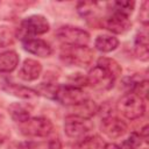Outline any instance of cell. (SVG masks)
I'll list each match as a JSON object with an SVG mask.
<instances>
[{
  "instance_id": "6da1fadb",
  "label": "cell",
  "mask_w": 149,
  "mask_h": 149,
  "mask_svg": "<svg viewBox=\"0 0 149 149\" xmlns=\"http://www.w3.org/2000/svg\"><path fill=\"white\" fill-rule=\"evenodd\" d=\"M116 109L125 118L129 120H135L144 114L146 104L142 98L129 92L119 99V101L116 102Z\"/></svg>"
},
{
  "instance_id": "7a4b0ae2",
  "label": "cell",
  "mask_w": 149,
  "mask_h": 149,
  "mask_svg": "<svg viewBox=\"0 0 149 149\" xmlns=\"http://www.w3.org/2000/svg\"><path fill=\"white\" fill-rule=\"evenodd\" d=\"M50 28L48 20L43 15H30L21 21L20 28L17 30V36L22 40L28 37H35L36 35L45 34Z\"/></svg>"
},
{
  "instance_id": "3957f363",
  "label": "cell",
  "mask_w": 149,
  "mask_h": 149,
  "mask_svg": "<svg viewBox=\"0 0 149 149\" xmlns=\"http://www.w3.org/2000/svg\"><path fill=\"white\" fill-rule=\"evenodd\" d=\"M52 99L62 105L72 107L88 100L90 98L87 93H85L80 87L68 84V85H57Z\"/></svg>"
},
{
  "instance_id": "277c9868",
  "label": "cell",
  "mask_w": 149,
  "mask_h": 149,
  "mask_svg": "<svg viewBox=\"0 0 149 149\" xmlns=\"http://www.w3.org/2000/svg\"><path fill=\"white\" fill-rule=\"evenodd\" d=\"M57 38L69 47H86L90 42V35L86 30L73 27V26H63L56 30Z\"/></svg>"
},
{
  "instance_id": "5b68a950",
  "label": "cell",
  "mask_w": 149,
  "mask_h": 149,
  "mask_svg": "<svg viewBox=\"0 0 149 149\" xmlns=\"http://www.w3.org/2000/svg\"><path fill=\"white\" fill-rule=\"evenodd\" d=\"M94 52L87 47H69L64 45L61 51V59L76 66H87L93 59Z\"/></svg>"
},
{
  "instance_id": "8992f818",
  "label": "cell",
  "mask_w": 149,
  "mask_h": 149,
  "mask_svg": "<svg viewBox=\"0 0 149 149\" xmlns=\"http://www.w3.org/2000/svg\"><path fill=\"white\" fill-rule=\"evenodd\" d=\"M20 130L29 137H47L54 132V125L47 118H29L20 123Z\"/></svg>"
},
{
  "instance_id": "52a82bcc",
  "label": "cell",
  "mask_w": 149,
  "mask_h": 149,
  "mask_svg": "<svg viewBox=\"0 0 149 149\" xmlns=\"http://www.w3.org/2000/svg\"><path fill=\"white\" fill-rule=\"evenodd\" d=\"M86 79H87V84H90L94 88L108 90L114 85L116 78L105 68L97 64L95 66H93V69L90 70Z\"/></svg>"
},
{
  "instance_id": "ba28073f",
  "label": "cell",
  "mask_w": 149,
  "mask_h": 149,
  "mask_svg": "<svg viewBox=\"0 0 149 149\" xmlns=\"http://www.w3.org/2000/svg\"><path fill=\"white\" fill-rule=\"evenodd\" d=\"M92 126L86 119H80L73 115H69L65 119L64 132L71 139H83L86 137L87 133L91 130Z\"/></svg>"
},
{
  "instance_id": "9c48e42d",
  "label": "cell",
  "mask_w": 149,
  "mask_h": 149,
  "mask_svg": "<svg viewBox=\"0 0 149 149\" xmlns=\"http://www.w3.org/2000/svg\"><path fill=\"white\" fill-rule=\"evenodd\" d=\"M101 130L109 139H119L127 133L128 127L126 122L122 121L121 119L108 115L105 116L101 121Z\"/></svg>"
},
{
  "instance_id": "30bf717a",
  "label": "cell",
  "mask_w": 149,
  "mask_h": 149,
  "mask_svg": "<svg viewBox=\"0 0 149 149\" xmlns=\"http://www.w3.org/2000/svg\"><path fill=\"white\" fill-rule=\"evenodd\" d=\"M22 47L29 54H33L38 57H48L51 54V47L50 44L42 40V38H36V37H28L21 41Z\"/></svg>"
},
{
  "instance_id": "8fae6325",
  "label": "cell",
  "mask_w": 149,
  "mask_h": 149,
  "mask_svg": "<svg viewBox=\"0 0 149 149\" xmlns=\"http://www.w3.org/2000/svg\"><path fill=\"white\" fill-rule=\"evenodd\" d=\"M102 24L106 29H108L114 34H123L130 28L132 22L128 19V16L112 12V14L105 19Z\"/></svg>"
},
{
  "instance_id": "7c38bea8",
  "label": "cell",
  "mask_w": 149,
  "mask_h": 149,
  "mask_svg": "<svg viewBox=\"0 0 149 149\" xmlns=\"http://www.w3.org/2000/svg\"><path fill=\"white\" fill-rule=\"evenodd\" d=\"M41 72H42L41 63L35 59L27 58V59H24V62L21 65L19 76L21 79H23L26 81H33V80H36L41 76Z\"/></svg>"
},
{
  "instance_id": "4fadbf2b",
  "label": "cell",
  "mask_w": 149,
  "mask_h": 149,
  "mask_svg": "<svg viewBox=\"0 0 149 149\" xmlns=\"http://www.w3.org/2000/svg\"><path fill=\"white\" fill-rule=\"evenodd\" d=\"M2 88L8 94L14 95V97L20 98V99H23V100H33V99H36L38 97L37 91L29 88V87H26V86H22V85H19V84H15V83L5 81L2 84Z\"/></svg>"
},
{
  "instance_id": "5bb4252c",
  "label": "cell",
  "mask_w": 149,
  "mask_h": 149,
  "mask_svg": "<svg viewBox=\"0 0 149 149\" xmlns=\"http://www.w3.org/2000/svg\"><path fill=\"white\" fill-rule=\"evenodd\" d=\"M70 108H71V115L80 118V119H86V120L91 119L98 112V105L94 101H92L91 99H88L79 105L72 106Z\"/></svg>"
},
{
  "instance_id": "9a60e30c",
  "label": "cell",
  "mask_w": 149,
  "mask_h": 149,
  "mask_svg": "<svg viewBox=\"0 0 149 149\" xmlns=\"http://www.w3.org/2000/svg\"><path fill=\"white\" fill-rule=\"evenodd\" d=\"M20 57L14 50H7L0 52V72L9 73L16 69L19 65Z\"/></svg>"
},
{
  "instance_id": "2e32d148",
  "label": "cell",
  "mask_w": 149,
  "mask_h": 149,
  "mask_svg": "<svg viewBox=\"0 0 149 149\" xmlns=\"http://www.w3.org/2000/svg\"><path fill=\"white\" fill-rule=\"evenodd\" d=\"M8 113L10 115V118L15 122H19V123H22L30 118V109L28 108V106H26L21 102L10 104L8 107Z\"/></svg>"
},
{
  "instance_id": "e0dca14e",
  "label": "cell",
  "mask_w": 149,
  "mask_h": 149,
  "mask_svg": "<svg viewBox=\"0 0 149 149\" xmlns=\"http://www.w3.org/2000/svg\"><path fill=\"white\" fill-rule=\"evenodd\" d=\"M94 47L101 52H111L119 47V40L112 35H100L95 38Z\"/></svg>"
},
{
  "instance_id": "ac0fdd59",
  "label": "cell",
  "mask_w": 149,
  "mask_h": 149,
  "mask_svg": "<svg viewBox=\"0 0 149 149\" xmlns=\"http://www.w3.org/2000/svg\"><path fill=\"white\" fill-rule=\"evenodd\" d=\"M134 52L137 58L141 61H148L149 50H148V35L147 33H139L135 36L134 43Z\"/></svg>"
},
{
  "instance_id": "d6986e66",
  "label": "cell",
  "mask_w": 149,
  "mask_h": 149,
  "mask_svg": "<svg viewBox=\"0 0 149 149\" xmlns=\"http://www.w3.org/2000/svg\"><path fill=\"white\" fill-rule=\"evenodd\" d=\"M105 143L99 136H86L76 143L73 149H104Z\"/></svg>"
},
{
  "instance_id": "ffe728a7",
  "label": "cell",
  "mask_w": 149,
  "mask_h": 149,
  "mask_svg": "<svg viewBox=\"0 0 149 149\" xmlns=\"http://www.w3.org/2000/svg\"><path fill=\"white\" fill-rule=\"evenodd\" d=\"M98 65H100V66H102V68H105L107 71H109L115 78H118L120 74H121V66L119 65V63L118 62H115L114 59H112V58H108V57H101V58H99L98 59V63H97Z\"/></svg>"
},
{
  "instance_id": "44dd1931",
  "label": "cell",
  "mask_w": 149,
  "mask_h": 149,
  "mask_svg": "<svg viewBox=\"0 0 149 149\" xmlns=\"http://www.w3.org/2000/svg\"><path fill=\"white\" fill-rule=\"evenodd\" d=\"M112 7H113L112 12L125 15V16H129L134 10L135 2L134 1H115L112 3Z\"/></svg>"
},
{
  "instance_id": "7402d4cb",
  "label": "cell",
  "mask_w": 149,
  "mask_h": 149,
  "mask_svg": "<svg viewBox=\"0 0 149 149\" xmlns=\"http://www.w3.org/2000/svg\"><path fill=\"white\" fill-rule=\"evenodd\" d=\"M28 149H61V142L58 139H51L43 142H27Z\"/></svg>"
},
{
  "instance_id": "603a6c76",
  "label": "cell",
  "mask_w": 149,
  "mask_h": 149,
  "mask_svg": "<svg viewBox=\"0 0 149 149\" xmlns=\"http://www.w3.org/2000/svg\"><path fill=\"white\" fill-rule=\"evenodd\" d=\"M142 143V137L139 133L133 132L121 144V149H137Z\"/></svg>"
},
{
  "instance_id": "cb8c5ba5",
  "label": "cell",
  "mask_w": 149,
  "mask_h": 149,
  "mask_svg": "<svg viewBox=\"0 0 149 149\" xmlns=\"http://www.w3.org/2000/svg\"><path fill=\"white\" fill-rule=\"evenodd\" d=\"M14 34L8 27H0V47H6L13 43Z\"/></svg>"
},
{
  "instance_id": "d4e9b609",
  "label": "cell",
  "mask_w": 149,
  "mask_h": 149,
  "mask_svg": "<svg viewBox=\"0 0 149 149\" xmlns=\"http://www.w3.org/2000/svg\"><path fill=\"white\" fill-rule=\"evenodd\" d=\"M97 6H98V3H95V2L83 1V2L78 3V12L80 13L81 16H88V15L93 14V10L95 9Z\"/></svg>"
},
{
  "instance_id": "484cf974",
  "label": "cell",
  "mask_w": 149,
  "mask_h": 149,
  "mask_svg": "<svg viewBox=\"0 0 149 149\" xmlns=\"http://www.w3.org/2000/svg\"><path fill=\"white\" fill-rule=\"evenodd\" d=\"M140 20L144 26L148 24V1H144L142 3V7L140 9Z\"/></svg>"
},
{
  "instance_id": "4316f807",
  "label": "cell",
  "mask_w": 149,
  "mask_h": 149,
  "mask_svg": "<svg viewBox=\"0 0 149 149\" xmlns=\"http://www.w3.org/2000/svg\"><path fill=\"white\" fill-rule=\"evenodd\" d=\"M104 149H121V147L114 143H108V144H105Z\"/></svg>"
}]
</instances>
